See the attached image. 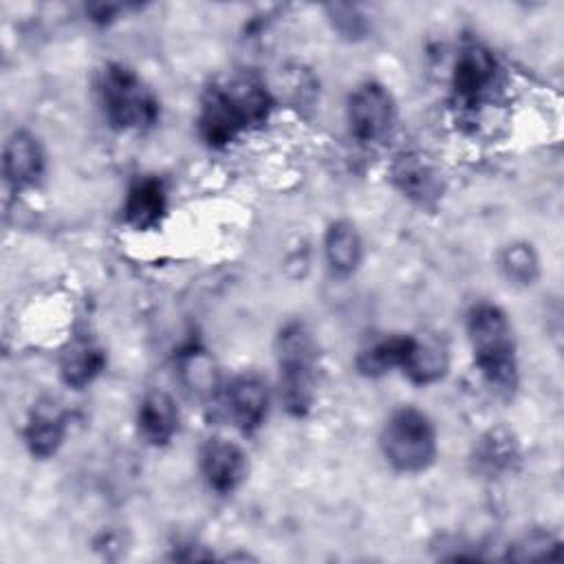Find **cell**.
Returning a JSON list of instances; mask_svg holds the SVG:
<instances>
[{
    "mask_svg": "<svg viewBox=\"0 0 564 564\" xmlns=\"http://www.w3.org/2000/svg\"><path fill=\"white\" fill-rule=\"evenodd\" d=\"M165 214V189L159 178H139L126 198L123 216L126 223L139 231L152 229Z\"/></svg>",
    "mask_w": 564,
    "mask_h": 564,
    "instance_id": "9a60e30c",
    "label": "cell"
},
{
    "mask_svg": "<svg viewBox=\"0 0 564 564\" xmlns=\"http://www.w3.org/2000/svg\"><path fill=\"white\" fill-rule=\"evenodd\" d=\"M245 452L225 438H209L200 449V471L216 494L236 491L247 476Z\"/></svg>",
    "mask_w": 564,
    "mask_h": 564,
    "instance_id": "9c48e42d",
    "label": "cell"
},
{
    "mask_svg": "<svg viewBox=\"0 0 564 564\" xmlns=\"http://www.w3.org/2000/svg\"><path fill=\"white\" fill-rule=\"evenodd\" d=\"M273 110V97L256 77L242 75L214 84L200 104L198 130L207 145L223 148L240 132L262 126Z\"/></svg>",
    "mask_w": 564,
    "mask_h": 564,
    "instance_id": "6da1fadb",
    "label": "cell"
},
{
    "mask_svg": "<svg viewBox=\"0 0 564 564\" xmlns=\"http://www.w3.org/2000/svg\"><path fill=\"white\" fill-rule=\"evenodd\" d=\"M2 167L11 187L24 189L33 185L44 172V154L37 139L26 130L11 132L4 143Z\"/></svg>",
    "mask_w": 564,
    "mask_h": 564,
    "instance_id": "8fae6325",
    "label": "cell"
},
{
    "mask_svg": "<svg viewBox=\"0 0 564 564\" xmlns=\"http://www.w3.org/2000/svg\"><path fill=\"white\" fill-rule=\"evenodd\" d=\"M227 419L242 432H253L262 425L269 410V386L256 372H242L229 381L223 392Z\"/></svg>",
    "mask_w": 564,
    "mask_h": 564,
    "instance_id": "ba28073f",
    "label": "cell"
},
{
    "mask_svg": "<svg viewBox=\"0 0 564 564\" xmlns=\"http://www.w3.org/2000/svg\"><path fill=\"white\" fill-rule=\"evenodd\" d=\"M500 269L516 284H533L540 273V260L531 245L513 242L502 249Z\"/></svg>",
    "mask_w": 564,
    "mask_h": 564,
    "instance_id": "44dd1931",
    "label": "cell"
},
{
    "mask_svg": "<svg viewBox=\"0 0 564 564\" xmlns=\"http://www.w3.org/2000/svg\"><path fill=\"white\" fill-rule=\"evenodd\" d=\"M518 456L516 436L507 427H491L476 441L471 460L480 476L496 478L513 469Z\"/></svg>",
    "mask_w": 564,
    "mask_h": 564,
    "instance_id": "4fadbf2b",
    "label": "cell"
},
{
    "mask_svg": "<svg viewBox=\"0 0 564 564\" xmlns=\"http://www.w3.org/2000/svg\"><path fill=\"white\" fill-rule=\"evenodd\" d=\"M178 375L183 388L196 399H212L218 390V368L207 350L198 346L178 357Z\"/></svg>",
    "mask_w": 564,
    "mask_h": 564,
    "instance_id": "d6986e66",
    "label": "cell"
},
{
    "mask_svg": "<svg viewBox=\"0 0 564 564\" xmlns=\"http://www.w3.org/2000/svg\"><path fill=\"white\" fill-rule=\"evenodd\" d=\"M392 181L408 198L421 205H427L441 194L438 172L421 154H401L392 165Z\"/></svg>",
    "mask_w": 564,
    "mask_h": 564,
    "instance_id": "7c38bea8",
    "label": "cell"
},
{
    "mask_svg": "<svg viewBox=\"0 0 564 564\" xmlns=\"http://www.w3.org/2000/svg\"><path fill=\"white\" fill-rule=\"evenodd\" d=\"M104 366H106L104 350L90 341H79L64 352L59 364V375L66 386L82 390L104 370Z\"/></svg>",
    "mask_w": 564,
    "mask_h": 564,
    "instance_id": "ffe728a7",
    "label": "cell"
},
{
    "mask_svg": "<svg viewBox=\"0 0 564 564\" xmlns=\"http://www.w3.org/2000/svg\"><path fill=\"white\" fill-rule=\"evenodd\" d=\"M560 555V540L546 531H531L509 546L507 557L516 562L555 560Z\"/></svg>",
    "mask_w": 564,
    "mask_h": 564,
    "instance_id": "7402d4cb",
    "label": "cell"
},
{
    "mask_svg": "<svg viewBox=\"0 0 564 564\" xmlns=\"http://www.w3.org/2000/svg\"><path fill=\"white\" fill-rule=\"evenodd\" d=\"M328 11L333 13V24H335V29L341 35H346V37H361L366 33V20L357 11V7L333 4V7H328Z\"/></svg>",
    "mask_w": 564,
    "mask_h": 564,
    "instance_id": "603a6c76",
    "label": "cell"
},
{
    "mask_svg": "<svg viewBox=\"0 0 564 564\" xmlns=\"http://www.w3.org/2000/svg\"><path fill=\"white\" fill-rule=\"evenodd\" d=\"M379 443L386 460L397 471L416 474L427 469L436 458L434 423L414 405H403L388 416Z\"/></svg>",
    "mask_w": 564,
    "mask_h": 564,
    "instance_id": "5b68a950",
    "label": "cell"
},
{
    "mask_svg": "<svg viewBox=\"0 0 564 564\" xmlns=\"http://www.w3.org/2000/svg\"><path fill=\"white\" fill-rule=\"evenodd\" d=\"M414 335H390L364 348L357 357V370L366 377L386 375L392 368H403L412 348Z\"/></svg>",
    "mask_w": 564,
    "mask_h": 564,
    "instance_id": "ac0fdd59",
    "label": "cell"
},
{
    "mask_svg": "<svg viewBox=\"0 0 564 564\" xmlns=\"http://www.w3.org/2000/svg\"><path fill=\"white\" fill-rule=\"evenodd\" d=\"M324 253L333 273L346 278L352 275L361 262V238L352 223L335 220L324 236Z\"/></svg>",
    "mask_w": 564,
    "mask_h": 564,
    "instance_id": "e0dca14e",
    "label": "cell"
},
{
    "mask_svg": "<svg viewBox=\"0 0 564 564\" xmlns=\"http://www.w3.org/2000/svg\"><path fill=\"white\" fill-rule=\"evenodd\" d=\"M108 123L117 130H145L159 119V101L148 84L123 64H108L99 77Z\"/></svg>",
    "mask_w": 564,
    "mask_h": 564,
    "instance_id": "277c9868",
    "label": "cell"
},
{
    "mask_svg": "<svg viewBox=\"0 0 564 564\" xmlns=\"http://www.w3.org/2000/svg\"><path fill=\"white\" fill-rule=\"evenodd\" d=\"M498 62L491 51L478 42L465 44L454 62L452 90L456 104L471 110L482 104L496 86Z\"/></svg>",
    "mask_w": 564,
    "mask_h": 564,
    "instance_id": "52a82bcc",
    "label": "cell"
},
{
    "mask_svg": "<svg viewBox=\"0 0 564 564\" xmlns=\"http://www.w3.org/2000/svg\"><path fill=\"white\" fill-rule=\"evenodd\" d=\"M275 357L284 410L293 416H304L315 399L317 350L302 322H289L282 326L275 339Z\"/></svg>",
    "mask_w": 564,
    "mask_h": 564,
    "instance_id": "3957f363",
    "label": "cell"
},
{
    "mask_svg": "<svg viewBox=\"0 0 564 564\" xmlns=\"http://www.w3.org/2000/svg\"><path fill=\"white\" fill-rule=\"evenodd\" d=\"M467 337L487 383L511 392L518 383V361L513 328L505 311L487 302L476 304L467 315Z\"/></svg>",
    "mask_w": 564,
    "mask_h": 564,
    "instance_id": "7a4b0ae2",
    "label": "cell"
},
{
    "mask_svg": "<svg viewBox=\"0 0 564 564\" xmlns=\"http://www.w3.org/2000/svg\"><path fill=\"white\" fill-rule=\"evenodd\" d=\"M137 423L148 443L165 445L178 427V410L174 399L161 390L148 392L139 403Z\"/></svg>",
    "mask_w": 564,
    "mask_h": 564,
    "instance_id": "5bb4252c",
    "label": "cell"
},
{
    "mask_svg": "<svg viewBox=\"0 0 564 564\" xmlns=\"http://www.w3.org/2000/svg\"><path fill=\"white\" fill-rule=\"evenodd\" d=\"M449 366L447 346L438 337H416L412 341V348L408 352V359L403 364V372L410 377V381L419 386H427L438 381Z\"/></svg>",
    "mask_w": 564,
    "mask_h": 564,
    "instance_id": "2e32d148",
    "label": "cell"
},
{
    "mask_svg": "<svg viewBox=\"0 0 564 564\" xmlns=\"http://www.w3.org/2000/svg\"><path fill=\"white\" fill-rule=\"evenodd\" d=\"M64 436H66L64 408L53 397L40 399L33 405L24 427V441L29 452L37 458H48L59 449Z\"/></svg>",
    "mask_w": 564,
    "mask_h": 564,
    "instance_id": "30bf717a",
    "label": "cell"
},
{
    "mask_svg": "<svg viewBox=\"0 0 564 564\" xmlns=\"http://www.w3.org/2000/svg\"><path fill=\"white\" fill-rule=\"evenodd\" d=\"M346 115L357 141L377 143L388 137L394 123V99L383 84L364 82L350 93Z\"/></svg>",
    "mask_w": 564,
    "mask_h": 564,
    "instance_id": "8992f818",
    "label": "cell"
}]
</instances>
